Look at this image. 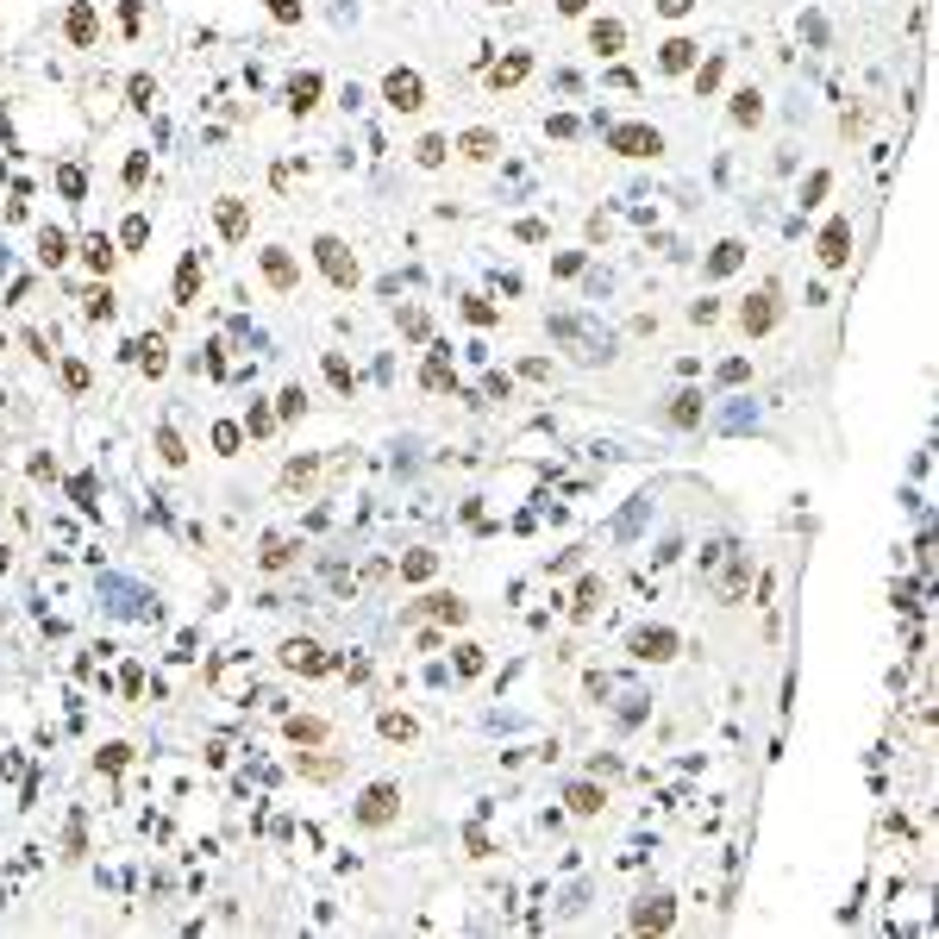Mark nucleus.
<instances>
[{
  "mask_svg": "<svg viewBox=\"0 0 939 939\" xmlns=\"http://www.w3.org/2000/svg\"><path fill=\"white\" fill-rule=\"evenodd\" d=\"M56 376H63V395H88V383H95L82 357H63V364H56Z\"/></svg>",
  "mask_w": 939,
  "mask_h": 939,
  "instance_id": "obj_33",
  "label": "nucleus"
},
{
  "mask_svg": "<svg viewBox=\"0 0 939 939\" xmlns=\"http://www.w3.org/2000/svg\"><path fill=\"white\" fill-rule=\"evenodd\" d=\"M264 13H270L276 25H301V13H307V6H301V0H264Z\"/></svg>",
  "mask_w": 939,
  "mask_h": 939,
  "instance_id": "obj_43",
  "label": "nucleus"
},
{
  "mask_svg": "<svg viewBox=\"0 0 939 939\" xmlns=\"http://www.w3.org/2000/svg\"><path fill=\"white\" fill-rule=\"evenodd\" d=\"M301 175H307V164H276V169H270V182H276V188H295Z\"/></svg>",
  "mask_w": 939,
  "mask_h": 939,
  "instance_id": "obj_54",
  "label": "nucleus"
},
{
  "mask_svg": "<svg viewBox=\"0 0 939 939\" xmlns=\"http://www.w3.org/2000/svg\"><path fill=\"white\" fill-rule=\"evenodd\" d=\"M726 119H733V125H758V119H764V95H758V88H739V95L726 101Z\"/></svg>",
  "mask_w": 939,
  "mask_h": 939,
  "instance_id": "obj_28",
  "label": "nucleus"
},
{
  "mask_svg": "<svg viewBox=\"0 0 939 939\" xmlns=\"http://www.w3.org/2000/svg\"><path fill=\"white\" fill-rule=\"evenodd\" d=\"M695 63H702V45H695V38H683V32L658 45V69H664V75H689Z\"/></svg>",
  "mask_w": 939,
  "mask_h": 939,
  "instance_id": "obj_14",
  "label": "nucleus"
},
{
  "mask_svg": "<svg viewBox=\"0 0 939 939\" xmlns=\"http://www.w3.org/2000/svg\"><path fill=\"white\" fill-rule=\"evenodd\" d=\"M401 332H407V338H426V332H433L426 307H401Z\"/></svg>",
  "mask_w": 939,
  "mask_h": 939,
  "instance_id": "obj_47",
  "label": "nucleus"
},
{
  "mask_svg": "<svg viewBox=\"0 0 939 939\" xmlns=\"http://www.w3.org/2000/svg\"><path fill=\"white\" fill-rule=\"evenodd\" d=\"M439 570V552H407L401 557V583H426Z\"/></svg>",
  "mask_w": 939,
  "mask_h": 939,
  "instance_id": "obj_34",
  "label": "nucleus"
},
{
  "mask_svg": "<svg viewBox=\"0 0 939 939\" xmlns=\"http://www.w3.org/2000/svg\"><path fill=\"white\" fill-rule=\"evenodd\" d=\"M257 270H264V282H270L276 295H295V288H301V264H295V251H288V245L257 251Z\"/></svg>",
  "mask_w": 939,
  "mask_h": 939,
  "instance_id": "obj_11",
  "label": "nucleus"
},
{
  "mask_svg": "<svg viewBox=\"0 0 939 939\" xmlns=\"http://www.w3.org/2000/svg\"><path fill=\"white\" fill-rule=\"evenodd\" d=\"M257 564H264V570H288V564H295V539H264Z\"/></svg>",
  "mask_w": 939,
  "mask_h": 939,
  "instance_id": "obj_37",
  "label": "nucleus"
},
{
  "mask_svg": "<svg viewBox=\"0 0 939 939\" xmlns=\"http://www.w3.org/2000/svg\"><path fill=\"white\" fill-rule=\"evenodd\" d=\"M495 6H507V0H495Z\"/></svg>",
  "mask_w": 939,
  "mask_h": 939,
  "instance_id": "obj_62",
  "label": "nucleus"
},
{
  "mask_svg": "<svg viewBox=\"0 0 939 939\" xmlns=\"http://www.w3.org/2000/svg\"><path fill=\"white\" fill-rule=\"evenodd\" d=\"M407 620H445V626H464L470 620V602H457V595H426V602H414Z\"/></svg>",
  "mask_w": 939,
  "mask_h": 939,
  "instance_id": "obj_17",
  "label": "nucleus"
},
{
  "mask_svg": "<svg viewBox=\"0 0 939 939\" xmlns=\"http://www.w3.org/2000/svg\"><path fill=\"white\" fill-rule=\"evenodd\" d=\"M351 821L357 827H370V833H383L388 821H401V783H370L364 795H357V808H351Z\"/></svg>",
  "mask_w": 939,
  "mask_h": 939,
  "instance_id": "obj_3",
  "label": "nucleus"
},
{
  "mask_svg": "<svg viewBox=\"0 0 939 939\" xmlns=\"http://www.w3.org/2000/svg\"><path fill=\"white\" fill-rule=\"evenodd\" d=\"M214 451H220V457H238V451H245V426H238V420H220V426H214Z\"/></svg>",
  "mask_w": 939,
  "mask_h": 939,
  "instance_id": "obj_36",
  "label": "nucleus"
},
{
  "mask_svg": "<svg viewBox=\"0 0 939 939\" xmlns=\"http://www.w3.org/2000/svg\"><path fill=\"white\" fill-rule=\"evenodd\" d=\"M745 376H752V364H745V357H726V364H720V383H726V388L745 383Z\"/></svg>",
  "mask_w": 939,
  "mask_h": 939,
  "instance_id": "obj_53",
  "label": "nucleus"
},
{
  "mask_svg": "<svg viewBox=\"0 0 939 939\" xmlns=\"http://www.w3.org/2000/svg\"><path fill=\"white\" fill-rule=\"evenodd\" d=\"M125 764H132V745H101V771L107 776H119Z\"/></svg>",
  "mask_w": 939,
  "mask_h": 939,
  "instance_id": "obj_48",
  "label": "nucleus"
},
{
  "mask_svg": "<svg viewBox=\"0 0 939 939\" xmlns=\"http://www.w3.org/2000/svg\"><path fill=\"white\" fill-rule=\"evenodd\" d=\"M301 771H307V776H332L338 764H332V758H301Z\"/></svg>",
  "mask_w": 939,
  "mask_h": 939,
  "instance_id": "obj_60",
  "label": "nucleus"
},
{
  "mask_svg": "<svg viewBox=\"0 0 939 939\" xmlns=\"http://www.w3.org/2000/svg\"><path fill=\"white\" fill-rule=\"evenodd\" d=\"M82 314H88L95 326H107L113 314H119V295H113L107 282H101V288H88V295H82Z\"/></svg>",
  "mask_w": 939,
  "mask_h": 939,
  "instance_id": "obj_30",
  "label": "nucleus"
},
{
  "mask_svg": "<svg viewBox=\"0 0 939 939\" xmlns=\"http://www.w3.org/2000/svg\"><path fill=\"white\" fill-rule=\"evenodd\" d=\"M589 51L620 56L626 51V25H620V19H589Z\"/></svg>",
  "mask_w": 939,
  "mask_h": 939,
  "instance_id": "obj_24",
  "label": "nucleus"
},
{
  "mask_svg": "<svg viewBox=\"0 0 939 939\" xmlns=\"http://www.w3.org/2000/svg\"><path fill=\"white\" fill-rule=\"evenodd\" d=\"M520 376H526V383H552V364H545V357H526Z\"/></svg>",
  "mask_w": 939,
  "mask_h": 939,
  "instance_id": "obj_55",
  "label": "nucleus"
},
{
  "mask_svg": "<svg viewBox=\"0 0 939 939\" xmlns=\"http://www.w3.org/2000/svg\"><path fill=\"white\" fill-rule=\"evenodd\" d=\"M201 282H207L201 251H182V257H175V307H195V301H201Z\"/></svg>",
  "mask_w": 939,
  "mask_h": 939,
  "instance_id": "obj_15",
  "label": "nucleus"
},
{
  "mask_svg": "<svg viewBox=\"0 0 939 939\" xmlns=\"http://www.w3.org/2000/svg\"><path fill=\"white\" fill-rule=\"evenodd\" d=\"M420 388H426V395H451V388H457V370H451V351H445V345L426 351V364H420Z\"/></svg>",
  "mask_w": 939,
  "mask_h": 939,
  "instance_id": "obj_16",
  "label": "nucleus"
},
{
  "mask_svg": "<svg viewBox=\"0 0 939 939\" xmlns=\"http://www.w3.org/2000/svg\"><path fill=\"white\" fill-rule=\"evenodd\" d=\"M557 13H564V19H583V13H589V0H557Z\"/></svg>",
  "mask_w": 939,
  "mask_h": 939,
  "instance_id": "obj_61",
  "label": "nucleus"
},
{
  "mask_svg": "<svg viewBox=\"0 0 939 939\" xmlns=\"http://www.w3.org/2000/svg\"><path fill=\"white\" fill-rule=\"evenodd\" d=\"M63 38H69V51H95V45H101V13H95V0H69Z\"/></svg>",
  "mask_w": 939,
  "mask_h": 939,
  "instance_id": "obj_8",
  "label": "nucleus"
},
{
  "mask_svg": "<svg viewBox=\"0 0 939 939\" xmlns=\"http://www.w3.org/2000/svg\"><path fill=\"white\" fill-rule=\"evenodd\" d=\"M827 188H833V169H814V175L802 182V207H821V201H827Z\"/></svg>",
  "mask_w": 939,
  "mask_h": 939,
  "instance_id": "obj_42",
  "label": "nucleus"
},
{
  "mask_svg": "<svg viewBox=\"0 0 939 939\" xmlns=\"http://www.w3.org/2000/svg\"><path fill=\"white\" fill-rule=\"evenodd\" d=\"M288 739H301V745H320V739H326V720H288Z\"/></svg>",
  "mask_w": 939,
  "mask_h": 939,
  "instance_id": "obj_44",
  "label": "nucleus"
},
{
  "mask_svg": "<svg viewBox=\"0 0 939 939\" xmlns=\"http://www.w3.org/2000/svg\"><path fill=\"white\" fill-rule=\"evenodd\" d=\"M282 670H295V676H332L338 658H332L320 639H282Z\"/></svg>",
  "mask_w": 939,
  "mask_h": 939,
  "instance_id": "obj_6",
  "label": "nucleus"
},
{
  "mask_svg": "<svg viewBox=\"0 0 939 939\" xmlns=\"http://www.w3.org/2000/svg\"><path fill=\"white\" fill-rule=\"evenodd\" d=\"M664 19H683V13H695V0H652Z\"/></svg>",
  "mask_w": 939,
  "mask_h": 939,
  "instance_id": "obj_58",
  "label": "nucleus"
},
{
  "mask_svg": "<svg viewBox=\"0 0 939 939\" xmlns=\"http://www.w3.org/2000/svg\"><path fill=\"white\" fill-rule=\"evenodd\" d=\"M626 927H633V934H670V927H676V902H670V895H639L633 914H626Z\"/></svg>",
  "mask_w": 939,
  "mask_h": 939,
  "instance_id": "obj_10",
  "label": "nucleus"
},
{
  "mask_svg": "<svg viewBox=\"0 0 939 939\" xmlns=\"http://www.w3.org/2000/svg\"><path fill=\"white\" fill-rule=\"evenodd\" d=\"M595 602H602V576H583V583H576V602H570V614H576V620H589V614H595Z\"/></svg>",
  "mask_w": 939,
  "mask_h": 939,
  "instance_id": "obj_38",
  "label": "nucleus"
},
{
  "mask_svg": "<svg viewBox=\"0 0 939 939\" xmlns=\"http://www.w3.org/2000/svg\"><path fill=\"white\" fill-rule=\"evenodd\" d=\"M445 157H451V138H445V132H426V138L414 145V164L420 169H445Z\"/></svg>",
  "mask_w": 939,
  "mask_h": 939,
  "instance_id": "obj_31",
  "label": "nucleus"
},
{
  "mask_svg": "<svg viewBox=\"0 0 939 939\" xmlns=\"http://www.w3.org/2000/svg\"><path fill=\"white\" fill-rule=\"evenodd\" d=\"M626 652H633L639 664H670L676 652H683V639H676L670 626H639V633L626 639Z\"/></svg>",
  "mask_w": 939,
  "mask_h": 939,
  "instance_id": "obj_9",
  "label": "nucleus"
},
{
  "mask_svg": "<svg viewBox=\"0 0 939 939\" xmlns=\"http://www.w3.org/2000/svg\"><path fill=\"white\" fill-rule=\"evenodd\" d=\"M564 802H570V814H602V808H608V789H602V783H570Z\"/></svg>",
  "mask_w": 939,
  "mask_h": 939,
  "instance_id": "obj_26",
  "label": "nucleus"
},
{
  "mask_svg": "<svg viewBox=\"0 0 939 939\" xmlns=\"http://www.w3.org/2000/svg\"><path fill=\"white\" fill-rule=\"evenodd\" d=\"M151 445H157V464H169V470H182V464H188V445H182V433H175V426H157V433H151Z\"/></svg>",
  "mask_w": 939,
  "mask_h": 939,
  "instance_id": "obj_29",
  "label": "nucleus"
},
{
  "mask_svg": "<svg viewBox=\"0 0 939 939\" xmlns=\"http://www.w3.org/2000/svg\"><path fill=\"white\" fill-rule=\"evenodd\" d=\"M125 95H132V107H151V101H157V82H151V75H132Z\"/></svg>",
  "mask_w": 939,
  "mask_h": 939,
  "instance_id": "obj_49",
  "label": "nucleus"
},
{
  "mask_svg": "<svg viewBox=\"0 0 939 939\" xmlns=\"http://www.w3.org/2000/svg\"><path fill=\"white\" fill-rule=\"evenodd\" d=\"M464 320H476V326H495V307H489L483 295H470V301H464Z\"/></svg>",
  "mask_w": 939,
  "mask_h": 939,
  "instance_id": "obj_52",
  "label": "nucleus"
},
{
  "mask_svg": "<svg viewBox=\"0 0 939 939\" xmlns=\"http://www.w3.org/2000/svg\"><path fill=\"white\" fill-rule=\"evenodd\" d=\"M526 75H533V51H507L501 63H489V69H483V82H489L495 95H501V88H520Z\"/></svg>",
  "mask_w": 939,
  "mask_h": 939,
  "instance_id": "obj_13",
  "label": "nucleus"
},
{
  "mask_svg": "<svg viewBox=\"0 0 939 939\" xmlns=\"http://www.w3.org/2000/svg\"><path fill=\"white\" fill-rule=\"evenodd\" d=\"M307 476H314V457H295V464L282 470V483H288V489H295V483H307Z\"/></svg>",
  "mask_w": 939,
  "mask_h": 939,
  "instance_id": "obj_56",
  "label": "nucleus"
},
{
  "mask_svg": "<svg viewBox=\"0 0 939 939\" xmlns=\"http://www.w3.org/2000/svg\"><path fill=\"white\" fill-rule=\"evenodd\" d=\"M457 157H464V164H495V157H501V132H489V125H470V132L457 138Z\"/></svg>",
  "mask_w": 939,
  "mask_h": 939,
  "instance_id": "obj_19",
  "label": "nucleus"
},
{
  "mask_svg": "<svg viewBox=\"0 0 939 939\" xmlns=\"http://www.w3.org/2000/svg\"><path fill=\"white\" fill-rule=\"evenodd\" d=\"M814 257H821V270H845V264H852V214H833V220L821 225Z\"/></svg>",
  "mask_w": 939,
  "mask_h": 939,
  "instance_id": "obj_7",
  "label": "nucleus"
},
{
  "mask_svg": "<svg viewBox=\"0 0 939 939\" xmlns=\"http://www.w3.org/2000/svg\"><path fill=\"white\" fill-rule=\"evenodd\" d=\"M608 151L645 164V157H664V132H658V125H645V119H626V125H614V132H608Z\"/></svg>",
  "mask_w": 939,
  "mask_h": 939,
  "instance_id": "obj_4",
  "label": "nucleus"
},
{
  "mask_svg": "<svg viewBox=\"0 0 939 939\" xmlns=\"http://www.w3.org/2000/svg\"><path fill=\"white\" fill-rule=\"evenodd\" d=\"M314 270H320V276H326L332 288H345V295H351V288L364 282V264H357V251H351V245H345L338 232H320V238H314Z\"/></svg>",
  "mask_w": 939,
  "mask_h": 939,
  "instance_id": "obj_1",
  "label": "nucleus"
},
{
  "mask_svg": "<svg viewBox=\"0 0 939 939\" xmlns=\"http://www.w3.org/2000/svg\"><path fill=\"white\" fill-rule=\"evenodd\" d=\"M383 101L395 113H420V107H426V75L407 69V63H395V69L383 75Z\"/></svg>",
  "mask_w": 939,
  "mask_h": 939,
  "instance_id": "obj_5",
  "label": "nucleus"
},
{
  "mask_svg": "<svg viewBox=\"0 0 939 939\" xmlns=\"http://www.w3.org/2000/svg\"><path fill=\"white\" fill-rule=\"evenodd\" d=\"M552 270H557V276H576V270H583V251H564Z\"/></svg>",
  "mask_w": 939,
  "mask_h": 939,
  "instance_id": "obj_59",
  "label": "nucleus"
},
{
  "mask_svg": "<svg viewBox=\"0 0 939 939\" xmlns=\"http://www.w3.org/2000/svg\"><path fill=\"white\" fill-rule=\"evenodd\" d=\"M664 426H676V433L702 426V388H676V395H670V407H664Z\"/></svg>",
  "mask_w": 939,
  "mask_h": 939,
  "instance_id": "obj_20",
  "label": "nucleus"
},
{
  "mask_svg": "<svg viewBox=\"0 0 939 939\" xmlns=\"http://www.w3.org/2000/svg\"><path fill=\"white\" fill-rule=\"evenodd\" d=\"M125 357H138V370H145V376H164V370H169L164 338H132V345H125Z\"/></svg>",
  "mask_w": 939,
  "mask_h": 939,
  "instance_id": "obj_25",
  "label": "nucleus"
},
{
  "mask_svg": "<svg viewBox=\"0 0 939 939\" xmlns=\"http://www.w3.org/2000/svg\"><path fill=\"white\" fill-rule=\"evenodd\" d=\"M457 676H483V645H457Z\"/></svg>",
  "mask_w": 939,
  "mask_h": 939,
  "instance_id": "obj_51",
  "label": "nucleus"
},
{
  "mask_svg": "<svg viewBox=\"0 0 939 939\" xmlns=\"http://www.w3.org/2000/svg\"><path fill=\"white\" fill-rule=\"evenodd\" d=\"M376 733H383V739H395V745H414V739H420V720L401 714V708H388V714H376Z\"/></svg>",
  "mask_w": 939,
  "mask_h": 939,
  "instance_id": "obj_27",
  "label": "nucleus"
},
{
  "mask_svg": "<svg viewBox=\"0 0 939 939\" xmlns=\"http://www.w3.org/2000/svg\"><path fill=\"white\" fill-rule=\"evenodd\" d=\"M56 188H63V201H82V195H88V175H82L75 164H63V169H56Z\"/></svg>",
  "mask_w": 939,
  "mask_h": 939,
  "instance_id": "obj_41",
  "label": "nucleus"
},
{
  "mask_svg": "<svg viewBox=\"0 0 939 939\" xmlns=\"http://www.w3.org/2000/svg\"><path fill=\"white\" fill-rule=\"evenodd\" d=\"M514 238H526V245H545V220H520V225H514Z\"/></svg>",
  "mask_w": 939,
  "mask_h": 939,
  "instance_id": "obj_57",
  "label": "nucleus"
},
{
  "mask_svg": "<svg viewBox=\"0 0 939 939\" xmlns=\"http://www.w3.org/2000/svg\"><path fill=\"white\" fill-rule=\"evenodd\" d=\"M326 383L338 388V395H357V370H351L338 351H326Z\"/></svg>",
  "mask_w": 939,
  "mask_h": 939,
  "instance_id": "obj_35",
  "label": "nucleus"
},
{
  "mask_svg": "<svg viewBox=\"0 0 939 939\" xmlns=\"http://www.w3.org/2000/svg\"><path fill=\"white\" fill-rule=\"evenodd\" d=\"M138 25H145V0H119V32L138 38Z\"/></svg>",
  "mask_w": 939,
  "mask_h": 939,
  "instance_id": "obj_45",
  "label": "nucleus"
},
{
  "mask_svg": "<svg viewBox=\"0 0 939 939\" xmlns=\"http://www.w3.org/2000/svg\"><path fill=\"white\" fill-rule=\"evenodd\" d=\"M739 264H745V245H739V238H720L714 251H708V264H702V276L720 282V276H733Z\"/></svg>",
  "mask_w": 939,
  "mask_h": 939,
  "instance_id": "obj_23",
  "label": "nucleus"
},
{
  "mask_svg": "<svg viewBox=\"0 0 939 939\" xmlns=\"http://www.w3.org/2000/svg\"><path fill=\"white\" fill-rule=\"evenodd\" d=\"M145 175H151V151H132V157H125V188H138Z\"/></svg>",
  "mask_w": 939,
  "mask_h": 939,
  "instance_id": "obj_50",
  "label": "nucleus"
},
{
  "mask_svg": "<svg viewBox=\"0 0 939 939\" xmlns=\"http://www.w3.org/2000/svg\"><path fill=\"white\" fill-rule=\"evenodd\" d=\"M276 426H282L276 407H257V401H251V414H245V433H251V439H270Z\"/></svg>",
  "mask_w": 939,
  "mask_h": 939,
  "instance_id": "obj_40",
  "label": "nucleus"
},
{
  "mask_svg": "<svg viewBox=\"0 0 939 939\" xmlns=\"http://www.w3.org/2000/svg\"><path fill=\"white\" fill-rule=\"evenodd\" d=\"M75 257H82V264H88V270H95V276L107 282V276H113V264H119V245H113L107 232H88V238H82V245H75Z\"/></svg>",
  "mask_w": 939,
  "mask_h": 939,
  "instance_id": "obj_18",
  "label": "nucleus"
},
{
  "mask_svg": "<svg viewBox=\"0 0 939 939\" xmlns=\"http://www.w3.org/2000/svg\"><path fill=\"white\" fill-rule=\"evenodd\" d=\"M69 257H75V238H69L63 225H45V232H38V264L56 270V264H69Z\"/></svg>",
  "mask_w": 939,
  "mask_h": 939,
  "instance_id": "obj_22",
  "label": "nucleus"
},
{
  "mask_svg": "<svg viewBox=\"0 0 939 939\" xmlns=\"http://www.w3.org/2000/svg\"><path fill=\"white\" fill-rule=\"evenodd\" d=\"M720 75H726V63H720V56H708V63L695 69V88H702V95H714V88H720Z\"/></svg>",
  "mask_w": 939,
  "mask_h": 939,
  "instance_id": "obj_46",
  "label": "nucleus"
},
{
  "mask_svg": "<svg viewBox=\"0 0 939 939\" xmlns=\"http://www.w3.org/2000/svg\"><path fill=\"white\" fill-rule=\"evenodd\" d=\"M301 414H307V388L288 383V388L276 395V420H301Z\"/></svg>",
  "mask_w": 939,
  "mask_h": 939,
  "instance_id": "obj_39",
  "label": "nucleus"
},
{
  "mask_svg": "<svg viewBox=\"0 0 939 939\" xmlns=\"http://www.w3.org/2000/svg\"><path fill=\"white\" fill-rule=\"evenodd\" d=\"M145 238H151V220H145V214H132V220L119 225V238H113V245H119V257H132V251H145Z\"/></svg>",
  "mask_w": 939,
  "mask_h": 939,
  "instance_id": "obj_32",
  "label": "nucleus"
},
{
  "mask_svg": "<svg viewBox=\"0 0 939 939\" xmlns=\"http://www.w3.org/2000/svg\"><path fill=\"white\" fill-rule=\"evenodd\" d=\"M214 225H220L225 245H245L251 238V201H238V195H220L214 201Z\"/></svg>",
  "mask_w": 939,
  "mask_h": 939,
  "instance_id": "obj_12",
  "label": "nucleus"
},
{
  "mask_svg": "<svg viewBox=\"0 0 939 939\" xmlns=\"http://www.w3.org/2000/svg\"><path fill=\"white\" fill-rule=\"evenodd\" d=\"M320 95H326V75L301 69V75L288 82V113H314V107H320Z\"/></svg>",
  "mask_w": 939,
  "mask_h": 939,
  "instance_id": "obj_21",
  "label": "nucleus"
},
{
  "mask_svg": "<svg viewBox=\"0 0 939 939\" xmlns=\"http://www.w3.org/2000/svg\"><path fill=\"white\" fill-rule=\"evenodd\" d=\"M783 326V282H758L745 301H739V332L745 338H764Z\"/></svg>",
  "mask_w": 939,
  "mask_h": 939,
  "instance_id": "obj_2",
  "label": "nucleus"
}]
</instances>
